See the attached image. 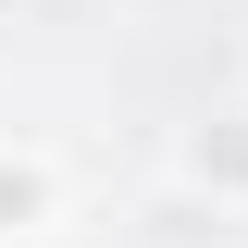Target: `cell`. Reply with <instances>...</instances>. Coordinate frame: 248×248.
Segmentation results:
<instances>
[{
	"mask_svg": "<svg viewBox=\"0 0 248 248\" xmlns=\"http://www.w3.org/2000/svg\"><path fill=\"white\" fill-rule=\"evenodd\" d=\"M174 161H186V186H199V199H248V99H223V112H199Z\"/></svg>",
	"mask_w": 248,
	"mask_h": 248,
	"instance_id": "obj_1",
	"label": "cell"
},
{
	"mask_svg": "<svg viewBox=\"0 0 248 248\" xmlns=\"http://www.w3.org/2000/svg\"><path fill=\"white\" fill-rule=\"evenodd\" d=\"M50 223H62V161L50 149H0V248L50 236Z\"/></svg>",
	"mask_w": 248,
	"mask_h": 248,
	"instance_id": "obj_2",
	"label": "cell"
},
{
	"mask_svg": "<svg viewBox=\"0 0 248 248\" xmlns=\"http://www.w3.org/2000/svg\"><path fill=\"white\" fill-rule=\"evenodd\" d=\"M0 13H13V0H0Z\"/></svg>",
	"mask_w": 248,
	"mask_h": 248,
	"instance_id": "obj_3",
	"label": "cell"
}]
</instances>
